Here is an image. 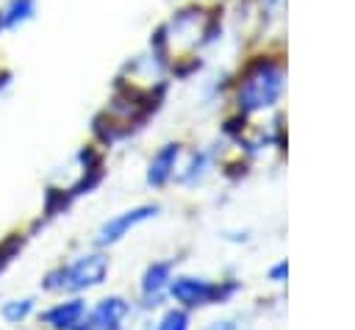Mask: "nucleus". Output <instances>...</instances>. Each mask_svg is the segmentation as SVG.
<instances>
[{
	"label": "nucleus",
	"instance_id": "obj_1",
	"mask_svg": "<svg viewBox=\"0 0 355 330\" xmlns=\"http://www.w3.org/2000/svg\"><path fill=\"white\" fill-rule=\"evenodd\" d=\"M283 92V72L275 64H255L239 86V108L261 111L277 103Z\"/></svg>",
	"mask_w": 355,
	"mask_h": 330
},
{
	"label": "nucleus",
	"instance_id": "obj_2",
	"mask_svg": "<svg viewBox=\"0 0 355 330\" xmlns=\"http://www.w3.org/2000/svg\"><path fill=\"white\" fill-rule=\"evenodd\" d=\"M108 275V258L100 252H89L75 258L69 266L50 272L44 280V288H69V291H83V288H94L105 280Z\"/></svg>",
	"mask_w": 355,
	"mask_h": 330
},
{
	"label": "nucleus",
	"instance_id": "obj_3",
	"mask_svg": "<svg viewBox=\"0 0 355 330\" xmlns=\"http://www.w3.org/2000/svg\"><path fill=\"white\" fill-rule=\"evenodd\" d=\"M230 291H236V283L227 286V288H219L216 283L205 280V277H175L169 280V294L183 302L186 308H194V305H205V302H214V299H222L227 297Z\"/></svg>",
	"mask_w": 355,
	"mask_h": 330
},
{
	"label": "nucleus",
	"instance_id": "obj_4",
	"mask_svg": "<svg viewBox=\"0 0 355 330\" xmlns=\"http://www.w3.org/2000/svg\"><path fill=\"white\" fill-rule=\"evenodd\" d=\"M155 214H158L155 205H139V208H130V211L116 214L114 219H108V222L100 227V233H97V244H100V247H105V244H116L122 236H128V230H133L136 225L153 219Z\"/></svg>",
	"mask_w": 355,
	"mask_h": 330
},
{
	"label": "nucleus",
	"instance_id": "obj_5",
	"mask_svg": "<svg viewBox=\"0 0 355 330\" xmlns=\"http://www.w3.org/2000/svg\"><path fill=\"white\" fill-rule=\"evenodd\" d=\"M128 313V302L122 297H105L94 305V311L80 319L75 330H119V322Z\"/></svg>",
	"mask_w": 355,
	"mask_h": 330
},
{
	"label": "nucleus",
	"instance_id": "obj_6",
	"mask_svg": "<svg viewBox=\"0 0 355 330\" xmlns=\"http://www.w3.org/2000/svg\"><path fill=\"white\" fill-rule=\"evenodd\" d=\"M83 316H86V302L75 297V299H67V302L53 305L42 319H44V324H50L53 330H75Z\"/></svg>",
	"mask_w": 355,
	"mask_h": 330
},
{
	"label": "nucleus",
	"instance_id": "obj_7",
	"mask_svg": "<svg viewBox=\"0 0 355 330\" xmlns=\"http://www.w3.org/2000/svg\"><path fill=\"white\" fill-rule=\"evenodd\" d=\"M178 155H180V147H178V144H164V147L153 155V161H150V166H147V183H150V186H164V183L175 175Z\"/></svg>",
	"mask_w": 355,
	"mask_h": 330
},
{
	"label": "nucleus",
	"instance_id": "obj_8",
	"mask_svg": "<svg viewBox=\"0 0 355 330\" xmlns=\"http://www.w3.org/2000/svg\"><path fill=\"white\" fill-rule=\"evenodd\" d=\"M169 280H172V269L169 263H150L144 269V277H141V294L147 299V305H155L161 299V294L169 288Z\"/></svg>",
	"mask_w": 355,
	"mask_h": 330
},
{
	"label": "nucleus",
	"instance_id": "obj_9",
	"mask_svg": "<svg viewBox=\"0 0 355 330\" xmlns=\"http://www.w3.org/2000/svg\"><path fill=\"white\" fill-rule=\"evenodd\" d=\"M36 8H39L36 0H6V6L0 8L3 31H19L22 25H28L36 17Z\"/></svg>",
	"mask_w": 355,
	"mask_h": 330
},
{
	"label": "nucleus",
	"instance_id": "obj_10",
	"mask_svg": "<svg viewBox=\"0 0 355 330\" xmlns=\"http://www.w3.org/2000/svg\"><path fill=\"white\" fill-rule=\"evenodd\" d=\"M33 311V299H8V302H3V308H0V316L6 319V322H11V324H17V322H22L28 313Z\"/></svg>",
	"mask_w": 355,
	"mask_h": 330
},
{
	"label": "nucleus",
	"instance_id": "obj_11",
	"mask_svg": "<svg viewBox=\"0 0 355 330\" xmlns=\"http://www.w3.org/2000/svg\"><path fill=\"white\" fill-rule=\"evenodd\" d=\"M155 330H189V313L180 311V308H172V311H166L161 316Z\"/></svg>",
	"mask_w": 355,
	"mask_h": 330
},
{
	"label": "nucleus",
	"instance_id": "obj_12",
	"mask_svg": "<svg viewBox=\"0 0 355 330\" xmlns=\"http://www.w3.org/2000/svg\"><path fill=\"white\" fill-rule=\"evenodd\" d=\"M286 275H288V266H286V261H280V263H277V266L269 272V277H272L275 283H283V280H286Z\"/></svg>",
	"mask_w": 355,
	"mask_h": 330
},
{
	"label": "nucleus",
	"instance_id": "obj_13",
	"mask_svg": "<svg viewBox=\"0 0 355 330\" xmlns=\"http://www.w3.org/2000/svg\"><path fill=\"white\" fill-rule=\"evenodd\" d=\"M6 261H8V258H6V255H3V252H0V269H3V266H6Z\"/></svg>",
	"mask_w": 355,
	"mask_h": 330
},
{
	"label": "nucleus",
	"instance_id": "obj_14",
	"mask_svg": "<svg viewBox=\"0 0 355 330\" xmlns=\"http://www.w3.org/2000/svg\"><path fill=\"white\" fill-rule=\"evenodd\" d=\"M0 31H3V25H0Z\"/></svg>",
	"mask_w": 355,
	"mask_h": 330
}]
</instances>
